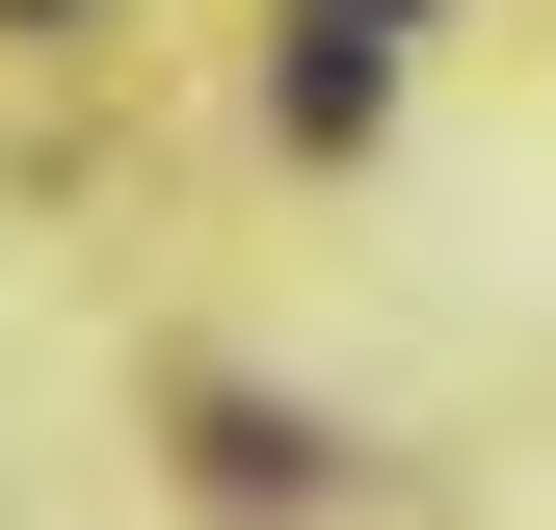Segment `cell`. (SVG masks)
Here are the masks:
<instances>
[{
	"instance_id": "6da1fadb",
	"label": "cell",
	"mask_w": 556,
	"mask_h": 530,
	"mask_svg": "<svg viewBox=\"0 0 556 530\" xmlns=\"http://www.w3.org/2000/svg\"><path fill=\"white\" fill-rule=\"evenodd\" d=\"M344 27H397V0H344Z\"/></svg>"
}]
</instances>
